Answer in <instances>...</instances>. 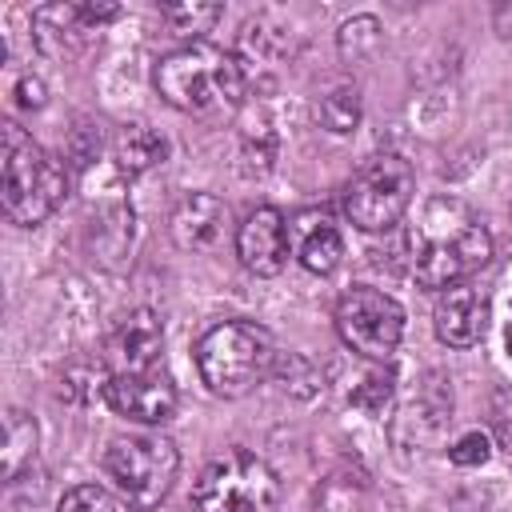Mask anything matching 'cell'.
Returning a JSON list of instances; mask_svg holds the SVG:
<instances>
[{
    "mask_svg": "<svg viewBox=\"0 0 512 512\" xmlns=\"http://www.w3.org/2000/svg\"><path fill=\"white\" fill-rule=\"evenodd\" d=\"M404 260L420 288L444 292L452 284H468V276L492 260V236L472 204L460 196H432L404 236Z\"/></svg>",
    "mask_w": 512,
    "mask_h": 512,
    "instance_id": "6da1fadb",
    "label": "cell"
},
{
    "mask_svg": "<svg viewBox=\"0 0 512 512\" xmlns=\"http://www.w3.org/2000/svg\"><path fill=\"white\" fill-rule=\"evenodd\" d=\"M156 92L164 104H172L184 116L196 120H220L236 112L248 96V72L236 52H224L216 44H180L176 52L160 56L152 72Z\"/></svg>",
    "mask_w": 512,
    "mask_h": 512,
    "instance_id": "7a4b0ae2",
    "label": "cell"
},
{
    "mask_svg": "<svg viewBox=\"0 0 512 512\" xmlns=\"http://www.w3.org/2000/svg\"><path fill=\"white\" fill-rule=\"evenodd\" d=\"M68 196V168L44 152L16 120L0 124V208L12 224H44Z\"/></svg>",
    "mask_w": 512,
    "mask_h": 512,
    "instance_id": "3957f363",
    "label": "cell"
},
{
    "mask_svg": "<svg viewBox=\"0 0 512 512\" xmlns=\"http://www.w3.org/2000/svg\"><path fill=\"white\" fill-rule=\"evenodd\" d=\"M276 360H280V348L272 332L252 320L212 324L196 340V372L204 388L220 400H240L256 392L264 380H272Z\"/></svg>",
    "mask_w": 512,
    "mask_h": 512,
    "instance_id": "277c9868",
    "label": "cell"
},
{
    "mask_svg": "<svg viewBox=\"0 0 512 512\" xmlns=\"http://www.w3.org/2000/svg\"><path fill=\"white\" fill-rule=\"evenodd\" d=\"M104 480L116 488V496L132 508H156L180 472V452L168 436L160 432H140V436H116L108 440L100 456Z\"/></svg>",
    "mask_w": 512,
    "mask_h": 512,
    "instance_id": "5b68a950",
    "label": "cell"
},
{
    "mask_svg": "<svg viewBox=\"0 0 512 512\" xmlns=\"http://www.w3.org/2000/svg\"><path fill=\"white\" fill-rule=\"evenodd\" d=\"M416 196V168L400 152H376L364 160L340 192L344 216L360 232H388L404 220Z\"/></svg>",
    "mask_w": 512,
    "mask_h": 512,
    "instance_id": "8992f818",
    "label": "cell"
},
{
    "mask_svg": "<svg viewBox=\"0 0 512 512\" xmlns=\"http://www.w3.org/2000/svg\"><path fill=\"white\" fill-rule=\"evenodd\" d=\"M196 512H276L280 480L256 452L232 448L208 460L192 488Z\"/></svg>",
    "mask_w": 512,
    "mask_h": 512,
    "instance_id": "52a82bcc",
    "label": "cell"
},
{
    "mask_svg": "<svg viewBox=\"0 0 512 512\" xmlns=\"http://www.w3.org/2000/svg\"><path fill=\"white\" fill-rule=\"evenodd\" d=\"M336 336L368 356V360H388L400 340H404V308L396 296L372 288V284H352L340 300H336Z\"/></svg>",
    "mask_w": 512,
    "mask_h": 512,
    "instance_id": "ba28073f",
    "label": "cell"
},
{
    "mask_svg": "<svg viewBox=\"0 0 512 512\" xmlns=\"http://www.w3.org/2000/svg\"><path fill=\"white\" fill-rule=\"evenodd\" d=\"M104 404L136 424H168L180 408V392L164 372H120L104 380Z\"/></svg>",
    "mask_w": 512,
    "mask_h": 512,
    "instance_id": "9c48e42d",
    "label": "cell"
},
{
    "mask_svg": "<svg viewBox=\"0 0 512 512\" xmlns=\"http://www.w3.org/2000/svg\"><path fill=\"white\" fill-rule=\"evenodd\" d=\"M168 236L184 252H216L224 240H236L232 208L212 192H184L168 216Z\"/></svg>",
    "mask_w": 512,
    "mask_h": 512,
    "instance_id": "30bf717a",
    "label": "cell"
},
{
    "mask_svg": "<svg viewBox=\"0 0 512 512\" xmlns=\"http://www.w3.org/2000/svg\"><path fill=\"white\" fill-rule=\"evenodd\" d=\"M236 256L252 276H280L292 256L288 220L280 208L260 204L236 224Z\"/></svg>",
    "mask_w": 512,
    "mask_h": 512,
    "instance_id": "8fae6325",
    "label": "cell"
},
{
    "mask_svg": "<svg viewBox=\"0 0 512 512\" xmlns=\"http://www.w3.org/2000/svg\"><path fill=\"white\" fill-rule=\"evenodd\" d=\"M164 348V324L152 308H136L128 312L104 340V364L112 368V376L120 372H152L156 356Z\"/></svg>",
    "mask_w": 512,
    "mask_h": 512,
    "instance_id": "7c38bea8",
    "label": "cell"
},
{
    "mask_svg": "<svg viewBox=\"0 0 512 512\" xmlns=\"http://www.w3.org/2000/svg\"><path fill=\"white\" fill-rule=\"evenodd\" d=\"M488 320H492V304L472 284L444 288L436 300V312H432V328H436L440 344H448V348H476L488 332Z\"/></svg>",
    "mask_w": 512,
    "mask_h": 512,
    "instance_id": "4fadbf2b",
    "label": "cell"
},
{
    "mask_svg": "<svg viewBox=\"0 0 512 512\" xmlns=\"http://www.w3.org/2000/svg\"><path fill=\"white\" fill-rule=\"evenodd\" d=\"M292 236V256L300 260L304 272L312 276H332L344 260V232L324 208H304L288 220Z\"/></svg>",
    "mask_w": 512,
    "mask_h": 512,
    "instance_id": "5bb4252c",
    "label": "cell"
},
{
    "mask_svg": "<svg viewBox=\"0 0 512 512\" xmlns=\"http://www.w3.org/2000/svg\"><path fill=\"white\" fill-rule=\"evenodd\" d=\"M100 28L92 24L88 8L84 4H44L32 12V36H36V48L52 60H72L84 52V44L96 36Z\"/></svg>",
    "mask_w": 512,
    "mask_h": 512,
    "instance_id": "9a60e30c",
    "label": "cell"
},
{
    "mask_svg": "<svg viewBox=\"0 0 512 512\" xmlns=\"http://www.w3.org/2000/svg\"><path fill=\"white\" fill-rule=\"evenodd\" d=\"M164 156H168V140L156 128H148V124H128L112 140V164L128 180L148 172V168H156V164H164Z\"/></svg>",
    "mask_w": 512,
    "mask_h": 512,
    "instance_id": "2e32d148",
    "label": "cell"
},
{
    "mask_svg": "<svg viewBox=\"0 0 512 512\" xmlns=\"http://www.w3.org/2000/svg\"><path fill=\"white\" fill-rule=\"evenodd\" d=\"M316 120H320V128H328L332 136L356 132V124H360V88H356L352 80L328 84V88L320 92V100H316Z\"/></svg>",
    "mask_w": 512,
    "mask_h": 512,
    "instance_id": "e0dca14e",
    "label": "cell"
},
{
    "mask_svg": "<svg viewBox=\"0 0 512 512\" xmlns=\"http://www.w3.org/2000/svg\"><path fill=\"white\" fill-rule=\"evenodd\" d=\"M36 436H40L36 420L28 412H20V408H8V416H4V480L8 484L24 472V464H32Z\"/></svg>",
    "mask_w": 512,
    "mask_h": 512,
    "instance_id": "ac0fdd59",
    "label": "cell"
},
{
    "mask_svg": "<svg viewBox=\"0 0 512 512\" xmlns=\"http://www.w3.org/2000/svg\"><path fill=\"white\" fill-rule=\"evenodd\" d=\"M224 16V4H160V20L168 24L172 36L188 40V44H200L204 32H212V24Z\"/></svg>",
    "mask_w": 512,
    "mask_h": 512,
    "instance_id": "d6986e66",
    "label": "cell"
},
{
    "mask_svg": "<svg viewBox=\"0 0 512 512\" xmlns=\"http://www.w3.org/2000/svg\"><path fill=\"white\" fill-rule=\"evenodd\" d=\"M336 44H340V56H344V60H364V56H372V52L380 48V20L368 16V12L344 20Z\"/></svg>",
    "mask_w": 512,
    "mask_h": 512,
    "instance_id": "ffe728a7",
    "label": "cell"
},
{
    "mask_svg": "<svg viewBox=\"0 0 512 512\" xmlns=\"http://www.w3.org/2000/svg\"><path fill=\"white\" fill-rule=\"evenodd\" d=\"M316 508H320V512H368L364 484H360L356 476H332V480L320 488Z\"/></svg>",
    "mask_w": 512,
    "mask_h": 512,
    "instance_id": "44dd1931",
    "label": "cell"
},
{
    "mask_svg": "<svg viewBox=\"0 0 512 512\" xmlns=\"http://www.w3.org/2000/svg\"><path fill=\"white\" fill-rule=\"evenodd\" d=\"M56 512H124V500L112 496L104 484H76L64 492Z\"/></svg>",
    "mask_w": 512,
    "mask_h": 512,
    "instance_id": "7402d4cb",
    "label": "cell"
},
{
    "mask_svg": "<svg viewBox=\"0 0 512 512\" xmlns=\"http://www.w3.org/2000/svg\"><path fill=\"white\" fill-rule=\"evenodd\" d=\"M276 380H284V388L288 392H296V396H312L316 392V384H320V376H316V368L304 360V356H296V352H280V360H276V372H272Z\"/></svg>",
    "mask_w": 512,
    "mask_h": 512,
    "instance_id": "603a6c76",
    "label": "cell"
},
{
    "mask_svg": "<svg viewBox=\"0 0 512 512\" xmlns=\"http://www.w3.org/2000/svg\"><path fill=\"white\" fill-rule=\"evenodd\" d=\"M488 456H492V440H488V432H480V428H468L464 436H456V440L448 444V460L460 464V468H480Z\"/></svg>",
    "mask_w": 512,
    "mask_h": 512,
    "instance_id": "cb8c5ba5",
    "label": "cell"
},
{
    "mask_svg": "<svg viewBox=\"0 0 512 512\" xmlns=\"http://www.w3.org/2000/svg\"><path fill=\"white\" fill-rule=\"evenodd\" d=\"M352 400H356V408H364V412H372V416H380L384 412V404L392 400V376H368L364 380V388H356L352 392Z\"/></svg>",
    "mask_w": 512,
    "mask_h": 512,
    "instance_id": "d4e9b609",
    "label": "cell"
},
{
    "mask_svg": "<svg viewBox=\"0 0 512 512\" xmlns=\"http://www.w3.org/2000/svg\"><path fill=\"white\" fill-rule=\"evenodd\" d=\"M44 100H48L44 80H40V76H20V84H16V104L28 108V112H36V108H44Z\"/></svg>",
    "mask_w": 512,
    "mask_h": 512,
    "instance_id": "484cf974",
    "label": "cell"
},
{
    "mask_svg": "<svg viewBox=\"0 0 512 512\" xmlns=\"http://www.w3.org/2000/svg\"><path fill=\"white\" fill-rule=\"evenodd\" d=\"M492 20H496V32H504V36H508V32H512V8H508V4H500V8H496V16H492Z\"/></svg>",
    "mask_w": 512,
    "mask_h": 512,
    "instance_id": "4316f807",
    "label": "cell"
},
{
    "mask_svg": "<svg viewBox=\"0 0 512 512\" xmlns=\"http://www.w3.org/2000/svg\"><path fill=\"white\" fill-rule=\"evenodd\" d=\"M504 344H508V356H512V320H508V332H504Z\"/></svg>",
    "mask_w": 512,
    "mask_h": 512,
    "instance_id": "83f0119b",
    "label": "cell"
}]
</instances>
